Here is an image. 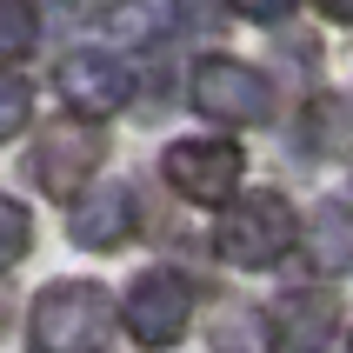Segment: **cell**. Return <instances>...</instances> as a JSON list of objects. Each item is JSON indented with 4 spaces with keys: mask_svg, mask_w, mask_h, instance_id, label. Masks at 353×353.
<instances>
[{
    "mask_svg": "<svg viewBox=\"0 0 353 353\" xmlns=\"http://www.w3.org/2000/svg\"><path fill=\"white\" fill-rule=\"evenodd\" d=\"M34 353H100L114 340V300L94 280H54L27 314Z\"/></svg>",
    "mask_w": 353,
    "mask_h": 353,
    "instance_id": "6da1fadb",
    "label": "cell"
},
{
    "mask_svg": "<svg viewBox=\"0 0 353 353\" xmlns=\"http://www.w3.org/2000/svg\"><path fill=\"white\" fill-rule=\"evenodd\" d=\"M294 240H300V220L294 207L280 194H240L227 214H220V260H234V267H274V260L294 254Z\"/></svg>",
    "mask_w": 353,
    "mask_h": 353,
    "instance_id": "7a4b0ae2",
    "label": "cell"
},
{
    "mask_svg": "<svg viewBox=\"0 0 353 353\" xmlns=\"http://www.w3.org/2000/svg\"><path fill=\"white\" fill-rule=\"evenodd\" d=\"M187 100H194L200 120H220V127H260L267 107H274L260 67H247V60H234V54H207L200 60L194 80H187Z\"/></svg>",
    "mask_w": 353,
    "mask_h": 353,
    "instance_id": "3957f363",
    "label": "cell"
},
{
    "mask_svg": "<svg viewBox=\"0 0 353 353\" xmlns=\"http://www.w3.org/2000/svg\"><path fill=\"white\" fill-rule=\"evenodd\" d=\"M160 174H167V187H174L180 200H200V207H227V200L240 194L247 154H240L234 140H180V147H167Z\"/></svg>",
    "mask_w": 353,
    "mask_h": 353,
    "instance_id": "277c9868",
    "label": "cell"
},
{
    "mask_svg": "<svg viewBox=\"0 0 353 353\" xmlns=\"http://www.w3.org/2000/svg\"><path fill=\"white\" fill-rule=\"evenodd\" d=\"M187 314H194V287H187V274H174V267H147V274L134 280L127 307H120V320H127V334H134L140 347H174V340L187 334Z\"/></svg>",
    "mask_w": 353,
    "mask_h": 353,
    "instance_id": "5b68a950",
    "label": "cell"
},
{
    "mask_svg": "<svg viewBox=\"0 0 353 353\" xmlns=\"http://www.w3.org/2000/svg\"><path fill=\"white\" fill-rule=\"evenodd\" d=\"M94 167H100V127H94V120L67 114V120H54V127H40V140H34V180L54 200H74Z\"/></svg>",
    "mask_w": 353,
    "mask_h": 353,
    "instance_id": "8992f818",
    "label": "cell"
},
{
    "mask_svg": "<svg viewBox=\"0 0 353 353\" xmlns=\"http://www.w3.org/2000/svg\"><path fill=\"white\" fill-rule=\"evenodd\" d=\"M60 94H67L74 120H114L134 100V67L100 54V47H80V54L60 60Z\"/></svg>",
    "mask_w": 353,
    "mask_h": 353,
    "instance_id": "52a82bcc",
    "label": "cell"
},
{
    "mask_svg": "<svg viewBox=\"0 0 353 353\" xmlns=\"http://www.w3.org/2000/svg\"><path fill=\"white\" fill-rule=\"evenodd\" d=\"M334 334H340V294L300 287V294H287L274 307V340H267V347L274 353H320Z\"/></svg>",
    "mask_w": 353,
    "mask_h": 353,
    "instance_id": "ba28073f",
    "label": "cell"
},
{
    "mask_svg": "<svg viewBox=\"0 0 353 353\" xmlns=\"http://www.w3.org/2000/svg\"><path fill=\"white\" fill-rule=\"evenodd\" d=\"M67 234H74L80 247H94V254L120 247V240L134 234V194H127V187H100V194L74 200V220H67Z\"/></svg>",
    "mask_w": 353,
    "mask_h": 353,
    "instance_id": "9c48e42d",
    "label": "cell"
},
{
    "mask_svg": "<svg viewBox=\"0 0 353 353\" xmlns=\"http://www.w3.org/2000/svg\"><path fill=\"white\" fill-rule=\"evenodd\" d=\"M307 147H320V154L353 147V107L347 100H314L307 107Z\"/></svg>",
    "mask_w": 353,
    "mask_h": 353,
    "instance_id": "30bf717a",
    "label": "cell"
},
{
    "mask_svg": "<svg viewBox=\"0 0 353 353\" xmlns=\"http://www.w3.org/2000/svg\"><path fill=\"white\" fill-rule=\"evenodd\" d=\"M40 40V14L34 0H0V60H20Z\"/></svg>",
    "mask_w": 353,
    "mask_h": 353,
    "instance_id": "8fae6325",
    "label": "cell"
},
{
    "mask_svg": "<svg viewBox=\"0 0 353 353\" xmlns=\"http://www.w3.org/2000/svg\"><path fill=\"white\" fill-rule=\"evenodd\" d=\"M27 120H34V87H27V74L0 67V140H14Z\"/></svg>",
    "mask_w": 353,
    "mask_h": 353,
    "instance_id": "7c38bea8",
    "label": "cell"
},
{
    "mask_svg": "<svg viewBox=\"0 0 353 353\" xmlns=\"http://www.w3.org/2000/svg\"><path fill=\"white\" fill-rule=\"evenodd\" d=\"M34 247V220H27V207L20 200H7L0 194V274L7 267H20V254Z\"/></svg>",
    "mask_w": 353,
    "mask_h": 353,
    "instance_id": "4fadbf2b",
    "label": "cell"
},
{
    "mask_svg": "<svg viewBox=\"0 0 353 353\" xmlns=\"http://www.w3.org/2000/svg\"><path fill=\"white\" fill-rule=\"evenodd\" d=\"M254 334H260V314L234 307V314H220V327H214V353H267V340H254Z\"/></svg>",
    "mask_w": 353,
    "mask_h": 353,
    "instance_id": "5bb4252c",
    "label": "cell"
},
{
    "mask_svg": "<svg viewBox=\"0 0 353 353\" xmlns=\"http://www.w3.org/2000/svg\"><path fill=\"white\" fill-rule=\"evenodd\" d=\"M234 14H247V20H280V14H294V0H234Z\"/></svg>",
    "mask_w": 353,
    "mask_h": 353,
    "instance_id": "9a60e30c",
    "label": "cell"
},
{
    "mask_svg": "<svg viewBox=\"0 0 353 353\" xmlns=\"http://www.w3.org/2000/svg\"><path fill=\"white\" fill-rule=\"evenodd\" d=\"M327 20H340V27H353V0H314Z\"/></svg>",
    "mask_w": 353,
    "mask_h": 353,
    "instance_id": "2e32d148",
    "label": "cell"
}]
</instances>
